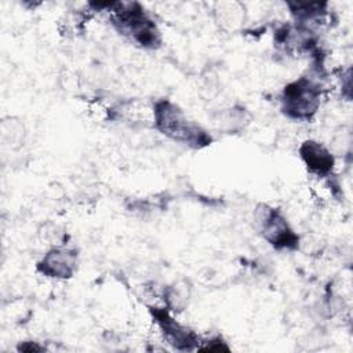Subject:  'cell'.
Instances as JSON below:
<instances>
[{
	"instance_id": "6da1fadb",
	"label": "cell",
	"mask_w": 353,
	"mask_h": 353,
	"mask_svg": "<svg viewBox=\"0 0 353 353\" xmlns=\"http://www.w3.org/2000/svg\"><path fill=\"white\" fill-rule=\"evenodd\" d=\"M319 88L309 80L302 79L285 87L284 91V109L296 119L310 117L319 106Z\"/></svg>"
},
{
	"instance_id": "7a4b0ae2",
	"label": "cell",
	"mask_w": 353,
	"mask_h": 353,
	"mask_svg": "<svg viewBox=\"0 0 353 353\" xmlns=\"http://www.w3.org/2000/svg\"><path fill=\"white\" fill-rule=\"evenodd\" d=\"M157 124H159V128L164 134H167L178 141L192 142L194 138L197 141H200L199 139V132H200L199 128L193 127V124H190L186 120L183 113L170 103H163L159 106Z\"/></svg>"
},
{
	"instance_id": "3957f363",
	"label": "cell",
	"mask_w": 353,
	"mask_h": 353,
	"mask_svg": "<svg viewBox=\"0 0 353 353\" xmlns=\"http://www.w3.org/2000/svg\"><path fill=\"white\" fill-rule=\"evenodd\" d=\"M263 236L277 247H290L294 243V234L288 229L285 221L274 211H265L261 221Z\"/></svg>"
},
{
	"instance_id": "277c9868",
	"label": "cell",
	"mask_w": 353,
	"mask_h": 353,
	"mask_svg": "<svg viewBox=\"0 0 353 353\" xmlns=\"http://www.w3.org/2000/svg\"><path fill=\"white\" fill-rule=\"evenodd\" d=\"M301 154L307 168L319 175L330 172L334 165V159L331 153L317 142H305L301 148Z\"/></svg>"
},
{
	"instance_id": "5b68a950",
	"label": "cell",
	"mask_w": 353,
	"mask_h": 353,
	"mask_svg": "<svg viewBox=\"0 0 353 353\" xmlns=\"http://www.w3.org/2000/svg\"><path fill=\"white\" fill-rule=\"evenodd\" d=\"M44 272L54 277H68L74 268V255L68 250H54L44 261Z\"/></svg>"
}]
</instances>
